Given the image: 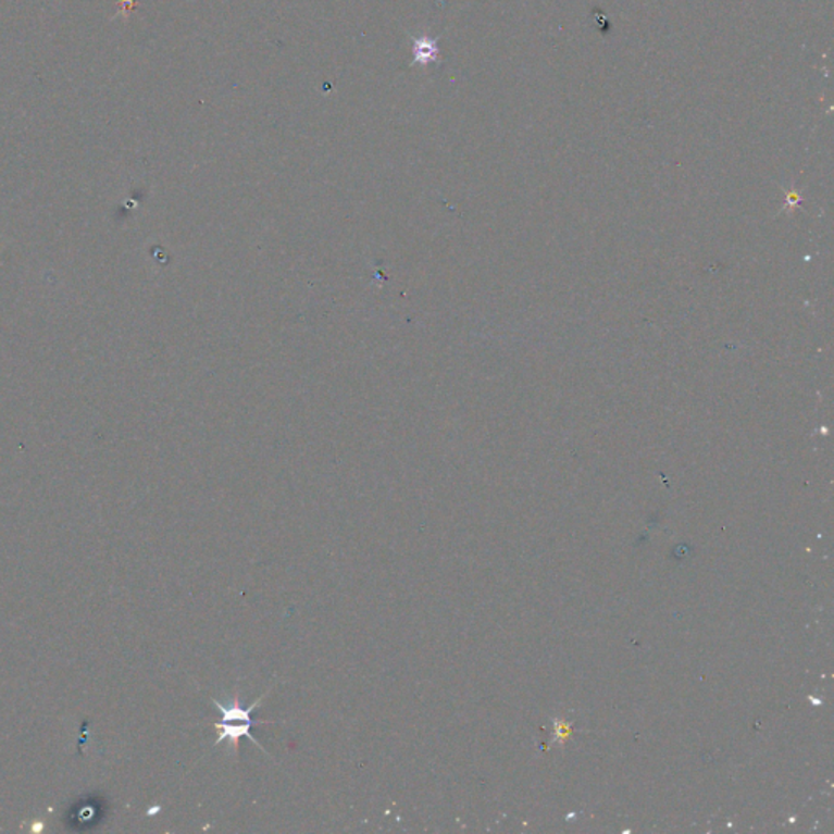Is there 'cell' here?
I'll use <instances>...</instances> for the list:
<instances>
[{
  "label": "cell",
  "mask_w": 834,
  "mask_h": 834,
  "mask_svg": "<svg viewBox=\"0 0 834 834\" xmlns=\"http://www.w3.org/2000/svg\"><path fill=\"white\" fill-rule=\"evenodd\" d=\"M267 693L270 692H266L263 696H260L258 701L253 702V705H251L248 709H245L244 706H241L240 699H238V695H235L234 701L224 702L219 701V699H212V705H214V708H217L222 714V722L214 724L215 731L219 732V737L217 742H215V745H222L227 742V747L231 748L234 754H237L238 742H240V738L247 737L250 738L251 744L257 745L258 748L266 751L263 747H261V744L257 740V737L251 734V729H253V725L271 724V722L253 721L251 714H253V711H257V709L260 708V705L263 702V699L266 698Z\"/></svg>",
  "instance_id": "obj_1"
},
{
  "label": "cell",
  "mask_w": 834,
  "mask_h": 834,
  "mask_svg": "<svg viewBox=\"0 0 834 834\" xmlns=\"http://www.w3.org/2000/svg\"><path fill=\"white\" fill-rule=\"evenodd\" d=\"M414 62L422 65H428L437 61L438 49L434 39L419 38L413 41Z\"/></svg>",
  "instance_id": "obj_2"
}]
</instances>
